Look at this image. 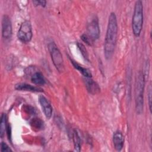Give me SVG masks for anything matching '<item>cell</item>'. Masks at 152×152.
Wrapping results in <instances>:
<instances>
[{"label":"cell","mask_w":152,"mask_h":152,"mask_svg":"<svg viewBox=\"0 0 152 152\" xmlns=\"http://www.w3.org/2000/svg\"><path fill=\"white\" fill-rule=\"evenodd\" d=\"M118 30L116 16L115 12H111L109 17L104 42V55L106 59H110L114 53L117 41Z\"/></svg>","instance_id":"cell-1"},{"label":"cell","mask_w":152,"mask_h":152,"mask_svg":"<svg viewBox=\"0 0 152 152\" xmlns=\"http://www.w3.org/2000/svg\"><path fill=\"white\" fill-rule=\"evenodd\" d=\"M145 86V77L141 71H139L135 84V110L138 114H141L143 110L144 90Z\"/></svg>","instance_id":"cell-2"},{"label":"cell","mask_w":152,"mask_h":152,"mask_svg":"<svg viewBox=\"0 0 152 152\" xmlns=\"http://www.w3.org/2000/svg\"><path fill=\"white\" fill-rule=\"evenodd\" d=\"M143 5L141 1L135 2L132 20V29L135 36H140L143 25Z\"/></svg>","instance_id":"cell-3"},{"label":"cell","mask_w":152,"mask_h":152,"mask_svg":"<svg viewBox=\"0 0 152 152\" xmlns=\"http://www.w3.org/2000/svg\"><path fill=\"white\" fill-rule=\"evenodd\" d=\"M48 49L51 56L52 61L56 69L62 72L64 71V64L62 55L56 45L51 42L48 45Z\"/></svg>","instance_id":"cell-4"},{"label":"cell","mask_w":152,"mask_h":152,"mask_svg":"<svg viewBox=\"0 0 152 152\" xmlns=\"http://www.w3.org/2000/svg\"><path fill=\"white\" fill-rule=\"evenodd\" d=\"M32 37L33 31L31 23L28 20H26L20 25L17 32V37L21 42L28 43L31 40Z\"/></svg>","instance_id":"cell-5"},{"label":"cell","mask_w":152,"mask_h":152,"mask_svg":"<svg viewBox=\"0 0 152 152\" xmlns=\"http://www.w3.org/2000/svg\"><path fill=\"white\" fill-rule=\"evenodd\" d=\"M87 35L94 41L99 39L100 36V27L97 18H93L87 25Z\"/></svg>","instance_id":"cell-6"},{"label":"cell","mask_w":152,"mask_h":152,"mask_svg":"<svg viewBox=\"0 0 152 152\" xmlns=\"http://www.w3.org/2000/svg\"><path fill=\"white\" fill-rule=\"evenodd\" d=\"M12 24L10 18L7 15H4L2 19V37L8 40L12 36Z\"/></svg>","instance_id":"cell-7"},{"label":"cell","mask_w":152,"mask_h":152,"mask_svg":"<svg viewBox=\"0 0 152 152\" xmlns=\"http://www.w3.org/2000/svg\"><path fill=\"white\" fill-rule=\"evenodd\" d=\"M39 102L45 116L48 119L50 118L52 116L53 109L49 102L43 95H40L39 96Z\"/></svg>","instance_id":"cell-8"},{"label":"cell","mask_w":152,"mask_h":152,"mask_svg":"<svg viewBox=\"0 0 152 152\" xmlns=\"http://www.w3.org/2000/svg\"><path fill=\"white\" fill-rule=\"evenodd\" d=\"M84 82L86 87L90 94H96L100 91V88L98 84L93 80L91 78H86L84 79Z\"/></svg>","instance_id":"cell-9"},{"label":"cell","mask_w":152,"mask_h":152,"mask_svg":"<svg viewBox=\"0 0 152 152\" xmlns=\"http://www.w3.org/2000/svg\"><path fill=\"white\" fill-rule=\"evenodd\" d=\"M113 143L115 148L117 151H121L124 144V137L122 133L119 131H116L113 135Z\"/></svg>","instance_id":"cell-10"},{"label":"cell","mask_w":152,"mask_h":152,"mask_svg":"<svg viewBox=\"0 0 152 152\" xmlns=\"http://www.w3.org/2000/svg\"><path fill=\"white\" fill-rule=\"evenodd\" d=\"M15 88L20 91H26L30 92H43V90L40 87L33 86L27 83H18L15 86Z\"/></svg>","instance_id":"cell-11"},{"label":"cell","mask_w":152,"mask_h":152,"mask_svg":"<svg viewBox=\"0 0 152 152\" xmlns=\"http://www.w3.org/2000/svg\"><path fill=\"white\" fill-rule=\"evenodd\" d=\"M31 82L37 86H43L46 83L45 79L42 73L40 71L34 72L30 77Z\"/></svg>","instance_id":"cell-12"},{"label":"cell","mask_w":152,"mask_h":152,"mask_svg":"<svg viewBox=\"0 0 152 152\" xmlns=\"http://www.w3.org/2000/svg\"><path fill=\"white\" fill-rule=\"evenodd\" d=\"M71 62L72 63V64L73 65L74 67L77 69L80 73L82 74V75H83V76L86 78H91V72L87 68H85L84 67H83L82 66H81L80 64H78L77 62H76L75 61H74V60L70 59Z\"/></svg>","instance_id":"cell-13"},{"label":"cell","mask_w":152,"mask_h":152,"mask_svg":"<svg viewBox=\"0 0 152 152\" xmlns=\"http://www.w3.org/2000/svg\"><path fill=\"white\" fill-rule=\"evenodd\" d=\"M7 115L5 113H2L1 116V121H0V137L1 138H3L5 134V132H6L7 128Z\"/></svg>","instance_id":"cell-14"},{"label":"cell","mask_w":152,"mask_h":152,"mask_svg":"<svg viewBox=\"0 0 152 152\" xmlns=\"http://www.w3.org/2000/svg\"><path fill=\"white\" fill-rule=\"evenodd\" d=\"M72 139H73L75 150L77 151H80V148H81V140H80V136L76 130H74L73 131Z\"/></svg>","instance_id":"cell-15"},{"label":"cell","mask_w":152,"mask_h":152,"mask_svg":"<svg viewBox=\"0 0 152 152\" xmlns=\"http://www.w3.org/2000/svg\"><path fill=\"white\" fill-rule=\"evenodd\" d=\"M30 124L32 125V126L33 128H34L35 129H41L43 128V127H44L43 121H42L40 119L37 118H33L31 121Z\"/></svg>","instance_id":"cell-16"},{"label":"cell","mask_w":152,"mask_h":152,"mask_svg":"<svg viewBox=\"0 0 152 152\" xmlns=\"http://www.w3.org/2000/svg\"><path fill=\"white\" fill-rule=\"evenodd\" d=\"M77 46L80 50V51L81 52L83 58L87 60V61H88V53H87V49H86L85 46L81 43H79V42H77Z\"/></svg>","instance_id":"cell-17"},{"label":"cell","mask_w":152,"mask_h":152,"mask_svg":"<svg viewBox=\"0 0 152 152\" xmlns=\"http://www.w3.org/2000/svg\"><path fill=\"white\" fill-rule=\"evenodd\" d=\"M81 39L84 42H85L87 45L89 46H91L93 42L87 34H83L81 36Z\"/></svg>","instance_id":"cell-18"},{"label":"cell","mask_w":152,"mask_h":152,"mask_svg":"<svg viewBox=\"0 0 152 152\" xmlns=\"http://www.w3.org/2000/svg\"><path fill=\"white\" fill-rule=\"evenodd\" d=\"M1 152H10L12 151V150L10 148V147L4 142H2L1 144Z\"/></svg>","instance_id":"cell-19"},{"label":"cell","mask_w":152,"mask_h":152,"mask_svg":"<svg viewBox=\"0 0 152 152\" xmlns=\"http://www.w3.org/2000/svg\"><path fill=\"white\" fill-rule=\"evenodd\" d=\"M33 4H35V5H38V6H41V7H45L46 1L44 0H37V1H33Z\"/></svg>","instance_id":"cell-20"},{"label":"cell","mask_w":152,"mask_h":152,"mask_svg":"<svg viewBox=\"0 0 152 152\" xmlns=\"http://www.w3.org/2000/svg\"><path fill=\"white\" fill-rule=\"evenodd\" d=\"M148 104H149V109L150 112L151 111V88L150 87L149 91L148 93Z\"/></svg>","instance_id":"cell-21"}]
</instances>
